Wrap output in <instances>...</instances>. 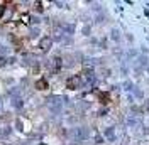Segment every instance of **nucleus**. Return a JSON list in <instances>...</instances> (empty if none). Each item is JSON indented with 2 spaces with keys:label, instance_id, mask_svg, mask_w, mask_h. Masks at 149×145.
<instances>
[{
  "label": "nucleus",
  "instance_id": "obj_1",
  "mask_svg": "<svg viewBox=\"0 0 149 145\" xmlns=\"http://www.w3.org/2000/svg\"><path fill=\"white\" fill-rule=\"evenodd\" d=\"M51 44H53V42H51V39H49V37H44V39H41V42H39V47H41L42 51H47V49L51 47Z\"/></svg>",
  "mask_w": 149,
  "mask_h": 145
},
{
  "label": "nucleus",
  "instance_id": "obj_2",
  "mask_svg": "<svg viewBox=\"0 0 149 145\" xmlns=\"http://www.w3.org/2000/svg\"><path fill=\"white\" fill-rule=\"evenodd\" d=\"M36 86H37V88H39V90H46L47 83H46V81H42V79H41V81H37V83H36Z\"/></svg>",
  "mask_w": 149,
  "mask_h": 145
},
{
  "label": "nucleus",
  "instance_id": "obj_3",
  "mask_svg": "<svg viewBox=\"0 0 149 145\" xmlns=\"http://www.w3.org/2000/svg\"><path fill=\"white\" fill-rule=\"evenodd\" d=\"M19 22H20V24H27L29 22V15L27 14H26V15H20V17H19Z\"/></svg>",
  "mask_w": 149,
  "mask_h": 145
}]
</instances>
